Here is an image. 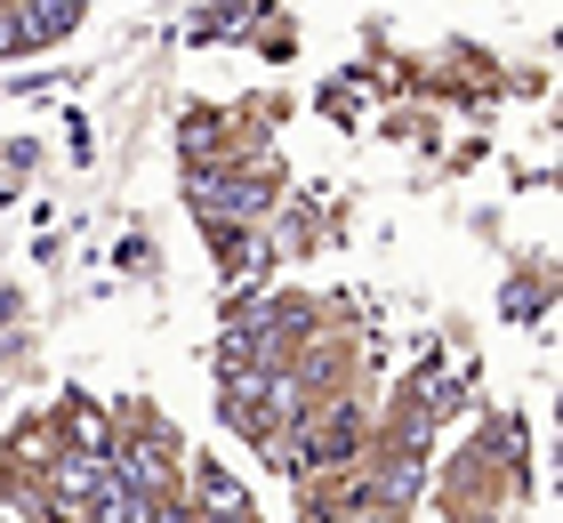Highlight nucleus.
<instances>
[{"instance_id":"obj_1","label":"nucleus","mask_w":563,"mask_h":523,"mask_svg":"<svg viewBox=\"0 0 563 523\" xmlns=\"http://www.w3.org/2000/svg\"><path fill=\"white\" fill-rule=\"evenodd\" d=\"M186 186H194V201H201L210 226H242V218L266 209V177H242V170H218V162H194Z\"/></svg>"},{"instance_id":"obj_2","label":"nucleus","mask_w":563,"mask_h":523,"mask_svg":"<svg viewBox=\"0 0 563 523\" xmlns=\"http://www.w3.org/2000/svg\"><path fill=\"white\" fill-rule=\"evenodd\" d=\"M354 451H363V418H354V411L339 403V411H322V427H306L298 467H346Z\"/></svg>"},{"instance_id":"obj_3","label":"nucleus","mask_w":563,"mask_h":523,"mask_svg":"<svg viewBox=\"0 0 563 523\" xmlns=\"http://www.w3.org/2000/svg\"><path fill=\"white\" fill-rule=\"evenodd\" d=\"M16 48H33V41H24V17H16V0H0V57H16Z\"/></svg>"},{"instance_id":"obj_4","label":"nucleus","mask_w":563,"mask_h":523,"mask_svg":"<svg viewBox=\"0 0 563 523\" xmlns=\"http://www.w3.org/2000/svg\"><path fill=\"white\" fill-rule=\"evenodd\" d=\"M201 9H210V24H234V17L250 9V0H201Z\"/></svg>"}]
</instances>
